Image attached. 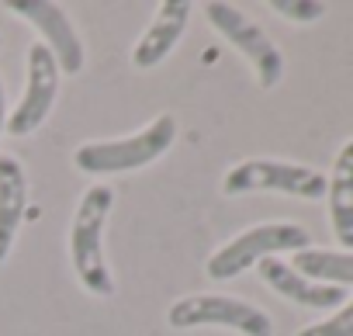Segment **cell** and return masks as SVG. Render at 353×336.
Returning a JSON list of instances; mask_svg holds the SVG:
<instances>
[{"mask_svg":"<svg viewBox=\"0 0 353 336\" xmlns=\"http://www.w3.org/2000/svg\"><path fill=\"white\" fill-rule=\"evenodd\" d=\"M111 205H114V191L108 184H94L80 198L73 226H70V260L80 284L90 295H114V281H111V270L104 260V239H101Z\"/></svg>","mask_w":353,"mask_h":336,"instance_id":"cell-1","label":"cell"},{"mask_svg":"<svg viewBox=\"0 0 353 336\" xmlns=\"http://www.w3.org/2000/svg\"><path fill=\"white\" fill-rule=\"evenodd\" d=\"M176 139V118L173 115H159L152 118L142 132L128 135V139H114V142H87L73 152L77 170L83 174H128L139 166H149L152 159H159Z\"/></svg>","mask_w":353,"mask_h":336,"instance_id":"cell-2","label":"cell"},{"mask_svg":"<svg viewBox=\"0 0 353 336\" xmlns=\"http://www.w3.org/2000/svg\"><path fill=\"white\" fill-rule=\"evenodd\" d=\"M312 236L308 229L294 226V222H270V226H256V229H246L239 233L236 239H229L219 253L208 257L205 270L212 281H229V277H239L246 267L267 260V257H277V253H301L308 250Z\"/></svg>","mask_w":353,"mask_h":336,"instance_id":"cell-3","label":"cell"},{"mask_svg":"<svg viewBox=\"0 0 353 336\" xmlns=\"http://www.w3.org/2000/svg\"><path fill=\"white\" fill-rule=\"evenodd\" d=\"M222 191L229 198L236 195H250V191H277V195H291V198H305V201H319L329 191L325 174L312 170L301 163H284V159H246L236 163L222 181Z\"/></svg>","mask_w":353,"mask_h":336,"instance_id":"cell-4","label":"cell"},{"mask_svg":"<svg viewBox=\"0 0 353 336\" xmlns=\"http://www.w3.org/2000/svg\"><path fill=\"white\" fill-rule=\"evenodd\" d=\"M173 329H194V326H225L243 336H274V322L263 308L239 302L232 295H188L173 302L166 312Z\"/></svg>","mask_w":353,"mask_h":336,"instance_id":"cell-5","label":"cell"},{"mask_svg":"<svg viewBox=\"0 0 353 336\" xmlns=\"http://www.w3.org/2000/svg\"><path fill=\"white\" fill-rule=\"evenodd\" d=\"M205 14H208L212 28L253 63L260 87H263V90H274V87L281 83V77H284V56H281V49L274 46V39H270L253 18H246V14L236 11L232 4H222V0H212V4H205Z\"/></svg>","mask_w":353,"mask_h":336,"instance_id":"cell-6","label":"cell"},{"mask_svg":"<svg viewBox=\"0 0 353 336\" xmlns=\"http://www.w3.org/2000/svg\"><path fill=\"white\" fill-rule=\"evenodd\" d=\"M59 94V63L56 56L39 42L28 49V83H25V94L18 101V108L8 115V132L11 135H28L35 132L49 111H52V101Z\"/></svg>","mask_w":353,"mask_h":336,"instance_id":"cell-7","label":"cell"},{"mask_svg":"<svg viewBox=\"0 0 353 336\" xmlns=\"http://www.w3.org/2000/svg\"><path fill=\"white\" fill-rule=\"evenodd\" d=\"M8 8L42 32V39H46L42 46L56 56L59 73H80L83 70L80 35H77L73 21L66 18V11L59 4H49V0H8Z\"/></svg>","mask_w":353,"mask_h":336,"instance_id":"cell-8","label":"cell"},{"mask_svg":"<svg viewBox=\"0 0 353 336\" xmlns=\"http://www.w3.org/2000/svg\"><path fill=\"white\" fill-rule=\"evenodd\" d=\"M188 18H191V4H188V0H163L156 18H152V25L145 28V35L139 39V46L132 52V63L139 70L159 66L173 52V46L181 42V35L188 28Z\"/></svg>","mask_w":353,"mask_h":336,"instance_id":"cell-9","label":"cell"},{"mask_svg":"<svg viewBox=\"0 0 353 336\" xmlns=\"http://www.w3.org/2000/svg\"><path fill=\"white\" fill-rule=\"evenodd\" d=\"M256 267H260V277H263L277 295H284L288 302H294V305H301V308H319V312H325V308H339V305H343V288L315 284V281L301 277L291 264H284V260H277V257H267V260H260Z\"/></svg>","mask_w":353,"mask_h":336,"instance_id":"cell-10","label":"cell"},{"mask_svg":"<svg viewBox=\"0 0 353 336\" xmlns=\"http://www.w3.org/2000/svg\"><path fill=\"white\" fill-rule=\"evenodd\" d=\"M329 181V222H332V236L353 250V139L336 152V163H332V174L325 177Z\"/></svg>","mask_w":353,"mask_h":336,"instance_id":"cell-11","label":"cell"},{"mask_svg":"<svg viewBox=\"0 0 353 336\" xmlns=\"http://www.w3.org/2000/svg\"><path fill=\"white\" fill-rule=\"evenodd\" d=\"M25 205H28L25 166L14 156H0V264L11 253V243L25 219Z\"/></svg>","mask_w":353,"mask_h":336,"instance_id":"cell-12","label":"cell"},{"mask_svg":"<svg viewBox=\"0 0 353 336\" xmlns=\"http://www.w3.org/2000/svg\"><path fill=\"white\" fill-rule=\"evenodd\" d=\"M291 267L315 281V284H332V288H343V284H353V253H332V250H301L294 253Z\"/></svg>","mask_w":353,"mask_h":336,"instance_id":"cell-13","label":"cell"},{"mask_svg":"<svg viewBox=\"0 0 353 336\" xmlns=\"http://www.w3.org/2000/svg\"><path fill=\"white\" fill-rule=\"evenodd\" d=\"M298 336H353V298L343 302L325 322H312V326H305Z\"/></svg>","mask_w":353,"mask_h":336,"instance_id":"cell-14","label":"cell"},{"mask_svg":"<svg viewBox=\"0 0 353 336\" xmlns=\"http://www.w3.org/2000/svg\"><path fill=\"white\" fill-rule=\"evenodd\" d=\"M270 8H274L281 18H288V21H301V25L319 21V18L325 14V4H319V0H274Z\"/></svg>","mask_w":353,"mask_h":336,"instance_id":"cell-15","label":"cell"},{"mask_svg":"<svg viewBox=\"0 0 353 336\" xmlns=\"http://www.w3.org/2000/svg\"><path fill=\"white\" fill-rule=\"evenodd\" d=\"M8 128V104H4V83H0V135Z\"/></svg>","mask_w":353,"mask_h":336,"instance_id":"cell-16","label":"cell"}]
</instances>
